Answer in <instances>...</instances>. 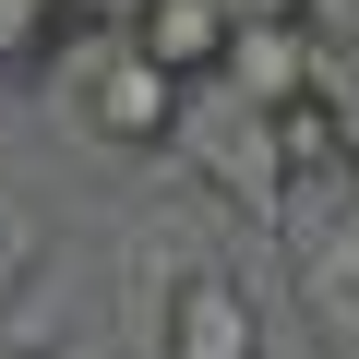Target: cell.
<instances>
[{
    "label": "cell",
    "mask_w": 359,
    "mask_h": 359,
    "mask_svg": "<svg viewBox=\"0 0 359 359\" xmlns=\"http://www.w3.org/2000/svg\"><path fill=\"white\" fill-rule=\"evenodd\" d=\"M84 120H96L108 144H168V132H180V84L120 36V48H96V72H84Z\"/></svg>",
    "instance_id": "cell-1"
},
{
    "label": "cell",
    "mask_w": 359,
    "mask_h": 359,
    "mask_svg": "<svg viewBox=\"0 0 359 359\" xmlns=\"http://www.w3.org/2000/svg\"><path fill=\"white\" fill-rule=\"evenodd\" d=\"M120 36H132L168 84H216L240 25H228V0H132V25H120Z\"/></svg>",
    "instance_id": "cell-3"
},
{
    "label": "cell",
    "mask_w": 359,
    "mask_h": 359,
    "mask_svg": "<svg viewBox=\"0 0 359 359\" xmlns=\"http://www.w3.org/2000/svg\"><path fill=\"white\" fill-rule=\"evenodd\" d=\"M168 359H264V311L240 276H180L168 287Z\"/></svg>",
    "instance_id": "cell-2"
},
{
    "label": "cell",
    "mask_w": 359,
    "mask_h": 359,
    "mask_svg": "<svg viewBox=\"0 0 359 359\" xmlns=\"http://www.w3.org/2000/svg\"><path fill=\"white\" fill-rule=\"evenodd\" d=\"M0 359H25V347H0Z\"/></svg>",
    "instance_id": "cell-7"
},
{
    "label": "cell",
    "mask_w": 359,
    "mask_h": 359,
    "mask_svg": "<svg viewBox=\"0 0 359 359\" xmlns=\"http://www.w3.org/2000/svg\"><path fill=\"white\" fill-rule=\"evenodd\" d=\"M216 96H252L264 120H276V108H299V96H311V25H240V36H228Z\"/></svg>",
    "instance_id": "cell-4"
},
{
    "label": "cell",
    "mask_w": 359,
    "mask_h": 359,
    "mask_svg": "<svg viewBox=\"0 0 359 359\" xmlns=\"http://www.w3.org/2000/svg\"><path fill=\"white\" fill-rule=\"evenodd\" d=\"M228 25H311V0H228Z\"/></svg>",
    "instance_id": "cell-5"
},
{
    "label": "cell",
    "mask_w": 359,
    "mask_h": 359,
    "mask_svg": "<svg viewBox=\"0 0 359 359\" xmlns=\"http://www.w3.org/2000/svg\"><path fill=\"white\" fill-rule=\"evenodd\" d=\"M25 13H48V25H60V13H72V0H25Z\"/></svg>",
    "instance_id": "cell-6"
}]
</instances>
